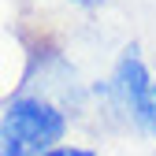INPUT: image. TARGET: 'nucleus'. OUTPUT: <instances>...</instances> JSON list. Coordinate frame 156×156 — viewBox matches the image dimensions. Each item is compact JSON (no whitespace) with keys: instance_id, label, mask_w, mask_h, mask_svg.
I'll return each instance as SVG.
<instances>
[{"instance_id":"f03ea898","label":"nucleus","mask_w":156,"mask_h":156,"mask_svg":"<svg viewBox=\"0 0 156 156\" xmlns=\"http://www.w3.org/2000/svg\"><path fill=\"white\" fill-rule=\"evenodd\" d=\"M112 101L134 126L156 134V112H152V74L138 48H123L119 63L112 71Z\"/></svg>"},{"instance_id":"7ed1b4c3","label":"nucleus","mask_w":156,"mask_h":156,"mask_svg":"<svg viewBox=\"0 0 156 156\" xmlns=\"http://www.w3.org/2000/svg\"><path fill=\"white\" fill-rule=\"evenodd\" d=\"M41 156H97V149H86V145H56Z\"/></svg>"},{"instance_id":"20e7f679","label":"nucleus","mask_w":156,"mask_h":156,"mask_svg":"<svg viewBox=\"0 0 156 156\" xmlns=\"http://www.w3.org/2000/svg\"><path fill=\"white\" fill-rule=\"evenodd\" d=\"M71 4H78V8H101L104 0H71Z\"/></svg>"},{"instance_id":"f257e3e1","label":"nucleus","mask_w":156,"mask_h":156,"mask_svg":"<svg viewBox=\"0 0 156 156\" xmlns=\"http://www.w3.org/2000/svg\"><path fill=\"white\" fill-rule=\"evenodd\" d=\"M67 112L48 97L23 93L0 112V156H41L63 145Z\"/></svg>"},{"instance_id":"39448f33","label":"nucleus","mask_w":156,"mask_h":156,"mask_svg":"<svg viewBox=\"0 0 156 156\" xmlns=\"http://www.w3.org/2000/svg\"><path fill=\"white\" fill-rule=\"evenodd\" d=\"M152 112H156V78H152Z\"/></svg>"}]
</instances>
